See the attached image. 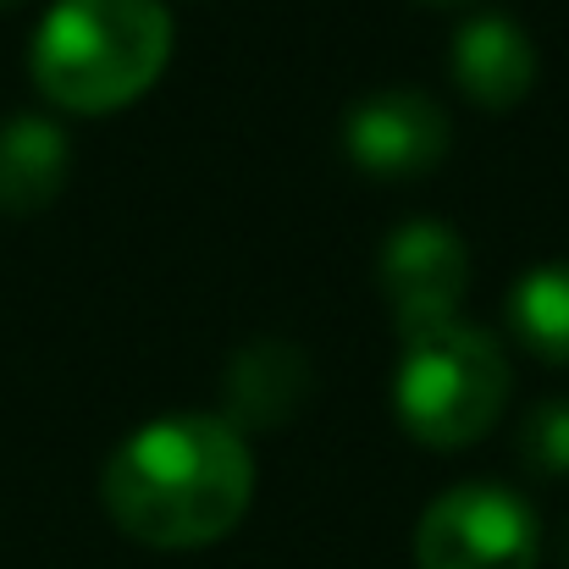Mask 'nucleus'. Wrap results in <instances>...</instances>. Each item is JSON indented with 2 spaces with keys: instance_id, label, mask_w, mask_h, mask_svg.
Returning a JSON list of instances; mask_svg holds the SVG:
<instances>
[{
  "instance_id": "10",
  "label": "nucleus",
  "mask_w": 569,
  "mask_h": 569,
  "mask_svg": "<svg viewBox=\"0 0 569 569\" xmlns=\"http://www.w3.org/2000/svg\"><path fill=\"white\" fill-rule=\"evenodd\" d=\"M509 332L542 360V366H569V260H542L515 277L503 299Z\"/></svg>"
},
{
  "instance_id": "1",
  "label": "nucleus",
  "mask_w": 569,
  "mask_h": 569,
  "mask_svg": "<svg viewBox=\"0 0 569 569\" xmlns=\"http://www.w3.org/2000/svg\"><path fill=\"white\" fill-rule=\"evenodd\" d=\"M100 503L122 537L193 553L238 531L254 503L249 437L221 415H167L122 437L100 470Z\"/></svg>"
},
{
  "instance_id": "6",
  "label": "nucleus",
  "mask_w": 569,
  "mask_h": 569,
  "mask_svg": "<svg viewBox=\"0 0 569 569\" xmlns=\"http://www.w3.org/2000/svg\"><path fill=\"white\" fill-rule=\"evenodd\" d=\"M448 139H453L448 111L426 89H377L355 100L343 117V156L366 178H387V183H409L442 167Z\"/></svg>"
},
{
  "instance_id": "5",
  "label": "nucleus",
  "mask_w": 569,
  "mask_h": 569,
  "mask_svg": "<svg viewBox=\"0 0 569 569\" xmlns=\"http://www.w3.org/2000/svg\"><path fill=\"white\" fill-rule=\"evenodd\" d=\"M377 282L387 310H392L398 343L431 338V332L459 321V305H465V288H470V249L448 221L409 216L381 243Z\"/></svg>"
},
{
  "instance_id": "14",
  "label": "nucleus",
  "mask_w": 569,
  "mask_h": 569,
  "mask_svg": "<svg viewBox=\"0 0 569 569\" xmlns=\"http://www.w3.org/2000/svg\"><path fill=\"white\" fill-rule=\"evenodd\" d=\"M431 6H459V0H431Z\"/></svg>"
},
{
  "instance_id": "3",
  "label": "nucleus",
  "mask_w": 569,
  "mask_h": 569,
  "mask_svg": "<svg viewBox=\"0 0 569 569\" xmlns=\"http://www.w3.org/2000/svg\"><path fill=\"white\" fill-rule=\"evenodd\" d=\"M509 387L515 371L503 343L459 316L453 327L403 343L392 371V415L420 448L453 453L498 426V415L509 409Z\"/></svg>"
},
{
  "instance_id": "4",
  "label": "nucleus",
  "mask_w": 569,
  "mask_h": 569,
  "mask_svg": "<svg viewBox=\"0 0 569 569\" xmlns=\"http://www.w3.org/2000/svg\"><path fill=\"white\" fill-rule=\"evenodd\" d=\"M537 509L503 481H459L415 526V569H537Z\"/></svg>"
},
{
  "instance_id": "2",
  "label": "nucleus",
  "mask_w": 569,
  "mask_h": 569,
  "mask_svg": "<svg viewBox=\"0 0 569 569\" xmlns=\"http://www.w3.org/2000/svg\"><path fill=\"white\" fill-rule=\"evenodd\" d=\"M172 44L178 22L161 0H56L28 39V72L50 106L111 117L161 83Z\"/></svg>"
},
{
  "instance_id": "7",
  "label": "nucleus",
  "mask_w": 569,
  "mask_h": 569,
  "mask_svg": "<svg viewBox=\"0 0 569 569\" xmlns=\"http://www.w3.org/2000/svg\"><path fill=\"white\" fill-rule=\"evenodd\" d=\"M316 398V366L299 343L282 338H254L227 360L221 381V420L232 431H277L293 415H305Z\"/></svg>"
},
{
  "instance_id": "13",
  "label": "nucleus",
  "mask_w": 569,
  "mask_h": 569,
  "mask_svg": "<svg viewBox=\"0 0 569 569\" xmlns=\"http://www.w3.org/2000/svg\"><path fill=\"white\" fill-rule=\"evenodd\" d=\"M6 6H22V0H0V11H6Z\"/></svg>"
},
{
  "instance_id": "12",
  "label": "nucleus",
  "mask_w": 569,
  "mask_h": 569,
  "mask_svg": "<svg viewBox=\"0 0 569 569\" xmlns=\"http://www.w3.org/2000/svg\"><path fill=\"white\" fill-rule=\"evenodd\" d=\"M565 569H569V520H565Z\"/></svg>"
},
{
  "instance_id": "9",
  "label": "nucleus",
  "mask_w": 569,
  "mask_h": 569,
  "mask_svg": "<svg viewBox=\"0 0 569 569\" xmlns=\"http://www.w3.org/2000/svg\"><path fill=\"white\" fill-rule=\"evenodd\" d=\"M72 178V144L61 122L39 111H17L0 122V210L6 216H33L56 204Z\"/></svg>"
},
{
  "instance_id": "8",
  "label": "nucleus",
  "mask_w": 569,
  "mask_h": 569,
  "mask_svg": "<svg viewBox=\"0 0 569 569\" xmlns=\"http://www.w3.org/2000/svg\"><path fill=\"white\" fill-rule=\"evenodd\" d=\"M453 83L481 111H515L537 89V39L503 11L465 17L453 33Z\"/></svg>"
},
{
  "instance_id": "11",
  "label": "nucleus",
  "mask_w": 569,
  "mask_h": 569,
  "mask_svg": "<svg viewBox=\"0 0 569 569\" xmlns=\"http://www.w3.org/2000/svg\"><path fill=\"white\" fill-rule=\"evenodd\" d=\"M515 448H520V459H526L537 476H548V481L569 476V398L531 403V409L520 415Z\"/></svg>"
}]
</instances>
